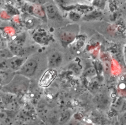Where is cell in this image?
<instances>
[{"label": "cell", "instance_id": "1", "mask_svg": "<svg viewBox=\"0 0 126 125\" xmlns=\"http://www.w3.org/2000/svg\"><path fill=\"white\" fill-rule=\"evenodd\" d=\"M39 63L36 59L29 58L26 61L19 69L20 73L27 77L33 76L38 69Z\"/></svg>", "mask_w": 126, "mask_h": 125}, {"label": "cell", "instance_id": "2", "mask_svg": "<svg viewBox=\"0 0 126 125\" xmlns=\"http://www.w3.org/2000/svg\"><path fill=\"white\" fill-rule=\"evenodd\" d=\"M56 75V72L52 69L46 71L40 78L39 85L44 87H48L54 80Z\"/></svg>", "mask_w": 126, "mask_h": 125}, {"label": "cell", "instance_id": "3", "mask_svg": "<svg viewBox=\"0 0 126 125\" xmlns=\"http://www.w3.org/2000/svg\"><path fill=\"white\" fill-rule=\"evenodd\" d=\"M94 102L98 107L103 109L109 106L110 100L109 97L107 94L99 93L94 97Z\"/></svg>", "mask_w": 126, "mask_h": 125}, {"label": "cell", "instance_id": "4", "mask_svg": "<svg viewBox=\"0 0 126 125\" xmlns=\"http://www.w3.org/2000/svg\"><path fill=\"white\" fill-rule=\"evenodd\" d=\"M62 58L61 55L57 52H53L51 53L48 57L47 62L48 66L52 68H56L59 66L61 64Z\"/></svg>", "mask_w": 126, "mask_h": 125}, {"label": "cell", "instance_id": "5", "mask_svg": "<svg viewBox=\"0 0 126 125\" xmlns=\"http://www.w3.org/2000/svg\"><path fill=\"white\" fill-rule=\"evenodd\" d=\"M9 60L8 61V65L11 68L15 69L17 68H20L23 63L25 62V61H23L22 57L14 56L13 57L9 58Z\"/></svg>", "mask_w": 126, "mask_h": 125}, {"label": "cell", "instance_id": "6", "mask_svg": "<svg viewBox=\"0 0 126 125\" xmlns=\"http://www.w3.org/2000/svg\"><path fill=\"white\" fill-rule=\"evenodd\" d=\"M34 40L39 44H44L47 40V36L44 31L36 32L33 36Z\"/></svg>", "mask_w": 126, "mask_h": 125}, {"label": "cell", "instance_id": "7", "mask_svg": "<svg viewBox=\"0 0 126 125\" xmlns=\"http://www.w3.org/2000/svg\"><path fill=\"white\" fill-rule=\"evenodd\" d=\"M57 12L58 9L55 5L51 4L48 5L46 8V15L50 19H53L56 17Z\"/></svg>", "mask_w": 126, "mask_h": 125}, {"label": "cell", "instance_id": "8", "mask_svg": "<svg viewBox=\"0 0 126 125\" xmlns=\"http://www.w3.org/2000/svg\"><path fill=\"white\" fill-rule=\"evenodd\" d=\"M61 40L64 43H68L73 39V35L68 32H62L60 34Z\"/></svg>", "mask_w": 126, "mask_h": 125}, {"label": "cell", "instance_id": "9", "mask_svg": "<svg viewBox=\"0 0 126 125\" xmlns=\"http://www.w3.org/2000/svg\"><path fill=\"white\" fill-rule=\"evenodd\" d=\"M0 119L5 125H10L11 122L12 118L7 113L2 112L0 114Z\"/></svg>", "mask_w": 126, "mask_h": 125}, {"label": "cell", "instance_id": "10", "mask_svg": "<svg viewBox=\"0 0 126 125\" xmlns=\"http://www.w3.org/2000/svg\"><path fill=\"white\" fill-rule=\"evenodd\" d=\"M25 25L28 28L32 27L34 25V19L33 17L31 15H27L24 19Z\"/></svg>", "mask_w": 126, "mask_h": 125}, {"label": "cell", "instance_id": "11", "mask_svg": "<svg viewBox=\"0 0 126 125\" xmlns=\"http://www.w3.org/2000/svg\"><path fill=\"white\" fill-rule=\"evenodd\" d=\"M70 116V114L68 111H64L62 114L60 118L59 123L61 125L65 123L69 119Z\"/></svg>", "mask_w": 126, "mask_h": 125}, {"label": "cell", "instance_id": "12", "mask_svg": "<svg viewBox=\"0 0 126 125\" xmlns=\"http://www.w3.org/2000/svg\"><path fill=\"white\" fill-rule=\"evenodd\" d=\"M96 75V70L94 67H90L84 72V76L87 77L94 76Z\"/></svg>", "mask_w": 126, "mask_h": 125}, {"label": "cell", "instance_id": "13", "mask_svg": "<svg viewBox=\"0 0 126 125\" xmlns=\"http://www.w3.org/2000/svg\"><path fill=\"white\" fill-rule=\"evenodd\" d=\"M69 17L73 21H77L80 18L79 15L77 13L74 12H71L70 13Z\"/></svg>", "mask_w": 126, "mask_h": 125}, {"label": "cell", "instance_id": "14", "mask_svg": "<svg viewBox=\"0 0 126 125\" xmlns=\"http://www.w3.org/2000/svg\"><path fill=\"white\" fill-rule=\"evenodd\" d=\"M120 105L121 106V111H126V99L122 100Z\"/></svg>", "mask_w": 126, "mask_h": 125}, {"label": "cell", "instance_id": "15", "mask_svg": "<svg viewBox=\"0 0 126 125\" xmlns=\"http://www.w3.org/2000/svg\"><path fill=\"white\" fill-rule=\"evenodd\" d=\"M57 1L62 5H66L69 3L71 0H57Z\"/></svg>", "mask_w": 126, "mask_h": 125}, {"label": "cell", "instance_id": "16", "mask_svg": "<svg viewBox=\"0 0 126 125\" xmlns=\"http://www.w3.org/2000/svg\"><path fill=\"white\" fill-rule=\"evenodd\" d=\"M5 43L3 41V40L1 39H0V50L5 49Z\"/></svg>", "mask_w": 126, "mask_h": 125}, {"label": "cell", "instance_id": "17", "mask_svg": "<svg viewBox=\"0 0 126 125\" xmlns=\"http://www.w3.org/2000/svg\"><path fill=\"white\" fill-rule=\"evenodd\" d=\"M121 122L122 125H126V114H124L121 120Z\"/></svg>", "mask_w": 126, "mask_h": 125}, {"label": "cell", "instance_id": "18", "mask_svg": "<svg viewBox=\"0 0 126 125\" xmlns=\"http://www.w3.org/2000/svg\"><path fill=\"white\" fill-rule=\"evenodd\" d=\"M73 67V71H74L75 73H78L80 72V69L78 65H74Z\"/></svg>", "mask_w": 126, "mask_h": 125}, {"label": "cell", "instance_id": "19", "mask_svg": "<svg viewBox=\"0 0 126 125\" xmlns=\"http://www.w3.org/2000/svg\"><path fill=\"white\" fill-rule=\"evenodd\" d=\"M4 0H0V5H2L3 3Z\"/></svg>", "mask_w": 126, "mask_h": 125}]
</instances>
